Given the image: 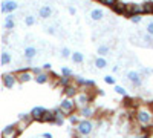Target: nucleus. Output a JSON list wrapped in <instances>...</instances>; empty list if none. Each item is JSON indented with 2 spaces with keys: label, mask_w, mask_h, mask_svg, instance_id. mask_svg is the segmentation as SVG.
Here are the masks:
<instances>
[{
  "label": "nucleus",
  "mask_w": 153,
  "mask_h": 138,
  "mask_svg": "<svg viewBox=\"0 0 153 138\" xmlns=\"http://www.w3.org/2000/svg\"><path fill=\"white\" fill-rule=\"evenodd\" d=\"M136 121L141 124V126H149L150 123H153V112L146 107V106H141V107H138L136 110Z\"/></svg>",
  "instance_id": "obj_1"
},
{
  "label": "nucleus",
  "mask_w": 153,
  "mask_h": 138,
  "mask_svg": "<svg viewBox=\"0 0 153 138\" xmlns=\"http://www.w3.org/2000/svg\"><path fill=\"white\" fill-rule=\"evenodd\" d=\"M92 131H94V123H92L91 120H87V118L81 120L78 124H76V132H78L81 137H87V135H91V134H92Z\"/></svg>",
  "instance_id": "obj_2"
},
{
  "label": "nucleus",
  "mask_w": 153,
  "mask_h": 138,
  "mask_svg": "<svg viewBox=\"0 0 153 138\" xmlns=\"http://www.w3.org/2000/svg\"><path fill=\"white\" fill-rule=\"evenodd\" d=\"M16 75H17L19 83H28L35 78V74L32 72V69H20Z\"/></svg>",
  "instance_id": "obj_3"
},
{
  "label": "nucleus",
  "mask_w": 153,
  "mask_h": 138,
  "mask_svg": "<svg viewBox=\"0 0 153 138\" xmlns=\"http://www.w3.org/2000/svg\"><path fill=\"white\" fill-rule=\"evenodd\" d=\"M127 80H129L135 87H139L143 84V77H141V72H138V71H129L127 72Z\"/></svg>",
  "instance_id": "obj_4"
},
{
  "label": "nucleus",
  "mask_w": 153,
  "mask_h": 138,
  "mask_svg": "<svg viewBox=\"0 0 153 138\" xmlns=\"http://www.w3.org/2000/svg\"><path fill=\"white\" fill-rule=\"evenodd\" d=\"M17 8H19V3L16 2V0H3L2 6H0L3 14H12Z\"/></svg>",
  "instance_id": "obj_5"
},
{
  "label": "nucleus",
  "mask_w": 153,
  "mask_h": 138,
  "mask_svg": "<svg viewBox=\"0 0 153 138\" xmlns=\"http://www.w3.org/2000/svg\"><path fill=\"white\" fill-rule=\"evenodd\" d=\"M75 101H74V100L72 98H69V97H66L65 100H61V103H60V109H63V110H65L66 112V114H72V112L75 110Z\"/></svg>",
  "instance_id": "obj_6"
},
{
  "label": "nucleus",
  "mask_w": 153,
  "mask_h": 138,
  "mask_svg": "<svg viewBox=\"0 0 153 138\" xmlns=\"http://www.w3.org/2000/svg\"><path fill=\"white\" fill-rule=\"evenodd\" d=\"M2 80H3V86L6 87V89H12V87L19 83L16 74H3V78Z\"/></svg>",
  "instance_id": "obj_7"
},
{
  "label": "nucleus",
  "mask_w": 153,
  "mask_h": 138,
  "mask_svg": "<svg viewBox=\"0 0 153 138\" xmlns=\"http://www.w3.org/2000/svg\"><path fill=\"white\" fill-rule=\"evenodd\" d=\"M91 100H92V97L89 95L87 92H78L75 95V103L78 104V106H87L89 103H91Z\"/></svg>",
  "instance_id": "obj_8"
},
{
  "label": "nucleus",
  "mask_w": 153,
  "mask_h": 138,
  "mask_svg": "<svg viewBox=\"0 0 153 138\" xmlns=\"http://www.w3.org/2000/svg\"><path fill=\"white\" fill-rule=\"evenodd\" d=\"M31 117L34 118V120H38V121H43V118L46 117V114H48V110L45 109V107H42V106H35L31 112Z\"/></svg>",
  "instance_id": "obj_9"
},
{
  "label": "nucleus",
  "mask_w": 153,
  "mask_h": 138,
  "mask_svg": "<svg viewBox=\"0 0 153 138\" xmlns=\"http://www.w3.org/2000/svg\"><path fill=\"white\" fill-rule=\"evenodd\" d=\"M20 131H17V124H9L2 131V137L3 138H16L19 135Z\"/></svg>",
  "instance_id": "obj_10"
},
{
  "label": "nucleus",
  "mask_w": 153,
  "mask_h": 138,
  "mask_svg": "<svg viewBox=\"0 0 153 138\" xmlns=\"http://www.w3.org/2000/svg\"><path fill=\"white\" fill-rule=\"evenodd\" d=\"M37 54H38V51H37L35 46H26L25 51H23V57H25V60H28V61L34 60L37 57Z\"/></svg>",
  "instance_id": "obj_11"
},
{
  "label": "nucleus",
  "mask_w": 153,
  "mask_h": 138,
  "mask_svg": "<svg viewBox=\"0 0 153 138\" xmlns=\"http://www.w3.org/2000/svg\"><path fill=\"white\" fill-rule=\"evenodd\" d=\"M51 16H52V8H51L49 5H45V6H42L40 9H38V17H40V19L46 20Z\"/></svg>",
  "instance_id": "obj_12"
},
{
  "label": "nucleus",
  "mask_w": 153,
  "mask_h": 138,
  "mask_svg": "<svg viewBox=\"0 0 153 138\" xmlns=\"http://www.w3.org/2000/svg\"><path fill=\"white\" fill-rule=\"evenodd\" d=\"M5 29H8V31H12L16 28V17H14V14H8V17H5Z\"/></svg>",
  "instance_id": "obj_13"
},
{
  "label": "nucleus",
  "mask_w": 153,
  "mask_h": 138,
  "mask_svg": "<svg viewBox=\"0 0 153 138\" xmlns=\"http://www.w3.org/2000/svg\"><path fill=\"white\" fill-rule=\"evenodd\" d=\"M78 84H68V86H65V94H66V97H69V98H74L76 94H78Z\"/></svg>",
  "instance_id": "obj_14"
},
{
  "label": "nucleus",
  "mask_w": 153,
  "mask_h": 138,
  "mask_svg": "<svg viewBox=\"0 0 153 138\" xmlns=\"http://www.w3.org/2000/svg\"><path fill=\"white\" fill-rule=\"evenodd\" d=\"M38 84H46L49 81V74L46 71H42L40 74H35V78H34Z\"/></svg>",
  "instance_id": "obj_15"
},
{
  "label": "nucleus",
  "mask_w": 153,
  "mask_h": 138,
  "mask_svg": "<svg viewBox=\"0 0 153 138\" xmlns=\"http://www.w3.org/2000/svg\"><path fill=\"white\" fill-rule=\"evenodd\" d=\"M103 17H104L103 9L95 8V9H92V11H91V19H92L94 22H100V20H103Z\"/></svg>",
  "instance_id": "obj_16"
},
{
  "label": "nucleus",
  "mask_w": 153,
  "mask_h": 138,
  "mask_svg": "<svg viewBox=\"0 0 153 138\" xmlns=\"http://www.w3.org/2000/svg\"><path fill=\"white\" fill-rule=\"evenodd\" d=\"M94 112H95L94 107H91V106L87 104V106H83V107L80 109V115L84 117V118H91V117L94 115Z\"/></svg>",
  "instance_id": "obj_17"
},
{
  "label": "nucleus",
  "mask_w": 153,
  "mask_h": 138,
  "mask_svg": "<svg viewBox=\"0 0 153 138\" xmlns=\"http://www.w3.org/2000/svg\"><path fill=\"white\" fill-rule=\"evenodd\" d=\"M95 66L98 68V69H104V68H107V60L104 58V57H101V55H98L97 58H95Z\"/></svg>",
  "instance_id": "obj_18"
},
{
  "label": "nucleus",
  "mask_w": 153,
  "mask_h": 138,
  "mask_svg": "<svg viewBox=\"0 0 153 138\" xmlns=\"http://www.w3.org/2000/svg\"><path fill=\"white\" fill-rule=\"evenodd\" d=\"M11 61H12L11 54L6 52V51H3V52H2V57H0V65H2V66H6V65L11 63Z\"/></svg>",
  "instance_id": "obj_19"
},
{
  "label": "nucleus",
  "mask_w": 153,
  "mask_h": 138,
  "mask_svg": "<svg viewBox=\"0 0 153 138\" xmlns=\"http://www.w3.org/2000/svg\"><path fill=\"white\" fill-rule=\"evenodd\" d=\"M109 52H110V46H109V45H100V46H98V49H97V54H98V55H101V57L107 55Z\"/></svg>",
  "instance_id": "obj_20"
},
{
  "label": "nucleus",
  "mask_w": 153,
  "mask_h": 138,
  "mask_svg": "<svg viewBox=\"0 0 153 138\" xmlns=\"http://www.w3.org/2000/svg\"><path fill=\"white\" fill-rule=\"evenodd\" d=\"M75 83L76 84H81V86H91V87L95 86V83L92 80H84L83 77H75Z\"/></svg>",
  "instance_id": "obj_21"
},
{
  "label": "nucleus",
  "mask_w": 153,
  "mask_h": 138,
  "mask_svg": "<svg viewBox=\"0 0 153 138\" xmlns=\"http://www.w3.org/2000/svg\"><path fill=\"white\" fill-rule=\"evenodd\" d=\"M72 61H74V63H83V61H84V55L81 54V52H78V51H75V52H72Z\"/></svg>",
  "instance_id": "obj_22"
},
{
  "label": "nucleus",
  "mask_w": 153,
  "mask_h": 138,
  "mask_svg": "<svg viewBox=\"0 0 153 138\" xmlns=\"http://www.w3.org/2000/svg\"><path fill=\"white\" fill-rule=\"evenodd\" d=\"M35 22H37V19L32 14H28L26 17H25V25H26V26H34Z\"/></svg>",
  "instance_id": "obj_23"
},
{
  "label": "nucleus",
  "mask_w": 153,
  "mask_h": 138,
  "mask_svg": "<svg viewBox=\"0 0 153 138\" xmlns=\"http://www.w3.org/2000/svg\"><path fill=\"white\" fill-rule=\"evenodd\" d=\"M60 54H61L63 58H69V57H72V51H71L69 48H66V46H65V48H61Z\"/></svg>",
  "instance_id": "obj_24"
},
{
  "label": "nucleus",
  "mask_w": 153,
  "mask_h": 138,
  "mask_svg": "<svg viewBox=\"0 0 153 138\" xmlns=\"http://www.w3.org/2000/svg\"><path fill=\"white\" fill-rule=\"evenodd\" d=\"M98 2H100L101 5H106V6H109V8H113L115 5L118 3V0H98Z\"/></svg>",
  "instance_id": "obj_25"
},
{
  "label": "nucleus",
  "mask_w": 153,
  "mask_h": 138,
  "mask_svg": "<svg viewBox=\"0 0 153 138\" xmlns=\"http://www.w3.org/2000/svg\"><path fill=\"white\" fill-rule=\"evenodd\" d=\"M61 75H63V77H72V75H74V72H72L69 68L63 66V68H61Z\"/></svg>",
  "instance_id": "obj_26"
},
{
  "label": "nucleus",
  "mask_w": 153,
  "mask_h": 138,
  "mask_svg": "<svg viewBox=\"0 0 153 138\" xmlns=\"http://www.w3.org/2000/svg\"><path fill=\"white\" fill-rule=\"evenodd\" d=\"M115 92H117L118 95H123V97H126V95H127V91L124 89L123 86H115Z\"/></svg>",
  "instance_id": "obj_27"
},
{
  "label": "nucleus",
  "mask_w": 153,
  "mask_h": 138,
  "mask_svg": "<svg viewBox=\"0 0 153 138\" xmlns=\"http://www.w3.org/2000/svg\"><path fill=\"white\" fill-rule=\"evenodd\" d=\"M129 19H130V22H132V23H136V25H138L139 22H141V20H143V17H141V16H139V14H136V16H130Z\"/></svg>",
  "instance_id": "obj_28"
},
{
  "label": "nucleus",
  "mask_w": 153,
  "mask_h": 138,
  "mask_svg": "<svg viewBox=\"0 0 153 138\" xmlns=\"http://www.w3.org/2000/svg\"><path fill=\"white\" fill-rule=\"evenodd\" d=\"M104 83H107V84H115V78L112 77V75H106V77H104Z\"/></svg>",
  "instance_id": "obj_29"
},
{
  "label": "nucleus",
  "mask_w": 153,
  "mask_h": 138,
  "mask_svg": "<svg viewBox=\"0 0 153 138\" xmlns=\"http://www.w3.org/2000/svg\"><path fill=\"white\" fill-rule=\"evenodd\" d=\"M146 32H149L150 35H153V22H150L147 26H146Z\"/></svg>",
  "instance_id": "obj_30"
},
{
  "label": "nucleus",
  "mask_w": 153,
  "mask_h": 138,
  "mask_svg": "<svg viewBox=\"0 0 153 138\" xmlns=\"http://www.w3.org/2000/svg\"><path fill=\"white\" fill-rule=\"evenodd\" d=\"M69 121H71L72 124H78V123H80V120L76 118L75 115H71V117H69Z\"/></svg>",
  "instance_id": "obj_31"
},
{
  "label": "nucleus",
  "mask_w": 153,
  "mask_h": 138,
  "mask_svg": "<svg viewBox=\"0 0 153 138\" xmlns=\"http://www.w3.org/2000/svg\"><path fill=\"white\" fill-rule=\"evenodd\" d=\"M45 31H46L48 34H51V35H54V34H55V28H54V26H48Z\"/></svg>",
  "instance_id": "obj_32"
},
{
  "label": "nucleus",
  "mask_w": 153,
  "mask_h": 138,
  "mask_svg": "<svg viewBox=\"0 0 153 138\" xmlns=\"http://www.w3.org/2000/svg\"><path fill=\"white\" fill-rule=\"evenodd\" d=\"M143 74H146V75H152L153 74V69H150V68H143V71H141Z\"/></svg>",
  "instance_id": "obj_33"
},
{
  "label": "nucleus",
  "mask_w": 153,
  "mask_h": 138,
  "mask_svg": "<svg viewBox=\"0 0 153 138\" xmlns=\"http://www.w3.org/2000/svg\"><path fill=\"white\" fill-rule=\"evenodd\" d=\"M68 11H69V14H71V16H75V12H76V9H75L74 6H69Z\"/></svg>",
  "instance_id": "obj_34"
},
{
  "label": "nucleus",
  "mask_w": 153,
  "mask_h": 138,
  "mask_svg": "<svg viewBox=\"0 0 153 138\" xmlns=\"http://www.w3.org/2000/svg\"><path fill=\"white\" fill-rule=\"evenodd\" d=\"M51 66H52L51 63H45L43 65V71H51Z\"/></svg>",
  "instance_id": "obj_35"
},
{
  "label": "nucleus",
  "mask_w": 153,
  "mask_h": 138,
  "mask_svg": "<svg viewBox=\"0 0 153 138\" xmlns=\"http://www.w3.org/2000/svg\"><path fill=\"white\" fill-rule=\"evenodd\" d=\"M43 137H45V138H52V134H49V132H46V134H43Z\"/></svg>",
  "instance_id": "obj_36"
},
{
  "label": "nucleus",
  "mask_w": 153,
  "mask_h": 138,
  "mask_svg": "<svg viewBox=\"0 0 153 138\" xmlns=\"http://www.w3.org/2000/svg\"><path fill=\"white\" fill-rule=\"evenodd\" d=\"M152 9H153V2H152Z\"/></svg>",
  "instance_id": "obj_37"
},
{
  "label": "nucleus",
  "mask_w": 153,
  "mask_h": 138,
  "mask_svg": "<svg viewBox=\"0 0 153 138\" xmlns=\"http://www.w3.org/2000/svg\"><path fill=\"white\" fill-rule=\"evenodd\" d=\"M149 138H153V135H150V137H149Z\"/></svg>",
  "instance_id": "obj_38"
}]
</instances>
